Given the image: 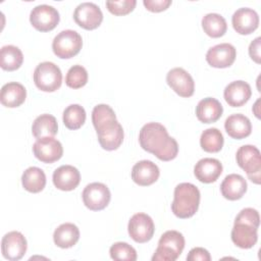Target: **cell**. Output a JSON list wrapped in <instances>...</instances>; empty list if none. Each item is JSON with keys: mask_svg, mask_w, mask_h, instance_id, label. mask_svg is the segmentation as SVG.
<instances>
[{"mask_svg": "<svg viewBox=\"0 0 261 261\" xmlns=\"http://www.w3.org/2000/svg\"><path fill=\"white\" fill-rule=\"evenodd\" d=\"M139 142L145 151L162 161H170L178 153L177 142L169 137L165 126L159 122L146 123L140 130Z\"/></svg>", "mask_w": 261, "mask_h": 261, "instance_id": "1", "label": "cell"}, {"mask_svg": "<svg viewBox=\"0 0 261 261\" xmlns=\"http://www.w3.org/2000/svg\"><path fill=\"white\" fill-rule=\"evenodd\" d=\"M200 191L191 182H181L174 189L171 210L178 218L192 217L199 208Z\"/></svg>", "mask_w": 261, "mask_h": 261, "instance_id": "2", "label": "cell"}, {"mask_svg": "<svg viewBox=\"0 0 261 261\" xmlns=\"http://www.w3.org/2000/svg\"><path fill=\"white\" fill-rule=\"evenodd\" d=\"M185 248V238L177 230H167L159 239L153 261H175Z\"/></svg>", "mask_w": 261, "mask_h": 261, "instance_id": "3", "label": "cell"}, {"mask_svg": "<svg viewBox=\"0 0 261 261\" xmlns=\"http://www.w3.org/2000/svg\"><path fill=\"white\" fill-rule=\"evenodd\" d=\"M238 165L244 169L251 181L261 182V155L257 147L244 145L239 148L236 155Z\"/></svg>", "mask_w": 261, "mask_h": 261, "instance_id": "4", "label": "cell"}, {"mask_svg": "<svg viewBox=\"0 0 261 261\" xmlns=\"http://www.w3.org/2000/svg\"><path fill=\"white\" fill-rule=\"evenodd\" d=\"M34 83L36 87L44 92L58 90L62 83L60 68L53 62L44 61L37 65L34 71Z\"/></svg>", "mask_w": 261, "mask_h": 261, "instance_id": "5", "label": "cell"}, {"mask_svg": "<svg viewBox=\"0 0 261 261\" xmlns=\"http://www.w3.org/2000/svg\"><path fill=\"white\" fill-rule=\"evenodd\" d=\"M83 47L82 36L73 30L61 31L52 42L54 54L62 59H68L75 56Z\"/></svg>", "mask_w": 261, "mask_h": 261, "instance_id": "6", "label": "cell"}, {"mask_svg": "<svg viewBox=\"0 0 261 261\" xmlns=\"http://www.w3.org/2000/svg\"><path fill=\"white\" fill-rule=\"evenodd\" d=\"M85 206L92 211H100L106 208L110 202L111 194L108 187L102 182H92L83 191Z\"/></svg>", "mask_w": 261, "mask_h": 261, "instance_id": "7", "label": "cell"}, {"mask_svg": "<svg viewBox=\"0 0 261 261\" xmlns=\"http://www.w3.org/2000/svg\"><path fill=\"white\" fill-rule=\"evenodd\" d=\"M127 230L129 237L136 243L149 242L155 231V225L153 219L146 213L134 214L127 224Z\"/></svg>", "mask_w": 261, "mask_h": 261, "instance_id": "8", "label": "cell"}, {"mask_svg": "<svg viewBox=\"0 0 261 261\" xmlns=\"http://www.w3.org/2000/svg\"><path fill=\"white\" fill-rule=\"evenodd\" d=\"M60 19L59 12L51 5L41 4L33 8L30 14L32 25L40 32H49L56 28Z\"/></svg>", "mask_w": 261, "mask_h": 261, "instance_id": "9", "label": "cell"}, {"mask_svg": "<svg viewBox=\"0 0 261 261\" xmlns=\"http://www.w3.org/2000/svg\"><path fill=\"white\" fill-rule=\"evenodd\" d=\"M33 152L41 162L53 163L62 157L63 147L57 139L45 137L37 139L33 145Z\"/></svg>", "mask_w": 261, "mask_h": 261, "instance_id": "10", "label": "cell"}, {"mask_svg": "<svg viewBox=\"0 0 261 261\" xmlns=\"http://www.w3.org/2000/svg\"><path fill=\"white\" fill-rule=\"evenodd\" d=\"M73 19L76 24L85 30H95L101 24L103 13L95 3L83 2L74 9Z\"/></svg>", "mask_w": 261, "mask_h": 261, "instance_id": "11", "label": "cell"}, {"mask_svg": "<svg viewBox=\"0 0 261 261\" xmlns=\"http://www.w3.org/2000/svg\"><path fill=\"white\" fill-rule=\"evenodd\" d=\"M100 146L107 151H113L120 147L123 141V128L116 120L107 122L96 128Z\"/></svg>", "mask_w": 261, "mask_h": 261, "instance_id": "12", "label": "cell"}, {"mask_svg": "<svg viewBox=\"0 0 261 261\" xmlns=\"http://www.w3.org/2000/svg\"><path fill=\"white\" fill-rule=\"evenodd\" d=\"M28 244L23 234L12 230L7 232L1 241V252L5 259L10 261L20 260L27 252Z\"/></svg>", "mask_w": 261, "mask_h": 261, "instance_id": "13", "label": "cell"}, {"mask_svg": "<svg viewBox=\"0 0 261 261\" xmlns=\"http://www.w3.org/2000/svg\"><path fill=\"white\" fill-rule=\"evenodd\" d=\"M167 85L180 97L188 98L194 94L195 83L192 75L181 67H174L166 74Z\"/></svg>", "mask_w": 261, "mask_h": 261, "instance_id": "14", "label": "cell"}, {"mask_svg": "<svg viewBox=\"0 0 261 261\" xmlns=\"http://www.w3.org/2000/svg\"><path fill=\"white\" fill-rule=\"evenodd\" d=\"M237 50L229 43H221L211 47L206 53V60L212 67H229L236 60Z\"/></svg>", "mask_w": 261, "mask_h": 261, "instance_id": "15", "label": "cell"}, {"mask_svg": "<svg viewBox=\"0 0 261 261\" xmlns=\"http://www.w3.org/2000/svg\"><path fill=\"white\" fill-rule=\"evenodd\" d=\"M231 23L240 35H250L259 25V15L252 8L242 7L232 14Z\"/></svg>", "mask_w": 261, "mask_h": 261, "instance_id": "16", "label": "cell"}, {"mask_svg": "<svg viewBox=\"0 0 261 261\" xmlns=\"http://www.w3.org/2000/svg\"><path fill=\"white\" fill-rule=\"evenodd\" d=\"M159 175L160 170L158 166L150 160H141L137 162L132 169V179L142 187L153 185L158 179Z\"/></svg>", "mask_w": 261, "mask_h": 261, "instance_id": "17", "label": "cell"}, {"mask_svg": "<svg viewBox=\"0 0 261 261\" xmlns=\"http://www.w3.org/2000/svg\"><path fill=\"white\" fill-rule=\"evenodd\" d=\"M53 184L61 191H72L74 190L80 181L81 174L77 168L72 165H61L53 172Z\"/></svg>", "mask_w": 261, "mask_h": 261, "instance_id": "18", "label": "cell"}, {"mask_svg": "<svg viewBox=\"0 0 261 261\" xmlns=\"http://www.w3.org/2000/svg\"><path fill=\"white\" fill-rule=\"evenodd\" d=\"M252 95L251 87L244 81H234L228 84L223 92L226 103L231 107H241L249 101Z\"/></svg>", "mask_w": 261, "mask_h": 261, "instance_id": "19", "label": "cell"}, {"mask_svg": "<svg viewBox=\"0 0 261 261\" xmlns=\"http://www.w3.org/2000/svg\"><path fill=\"white\" fill-rule=\"evenodd\" d=\"M221 173L222 164L215 158L200 159L194 167V174L196 178L204 184L214 182Z\"/></svg>", "mask_w": 261, "mask_h": 261, "instance_id": "20", "label": "cell"}, {"mask_svg": "<svg viewBox=\"0 0 261 261\" xmlns=\"http://www.w3.org/2000/svg\"><path fill=\"white\" fill-rule=\"evenodd\" d=\"M257 229L258 228L250 224L234 222L230 233L231 241L241 249H250L254 247L258 241Z\"/></svg>", "mask_w": 261, "mask_h": 261, "instance_id": "21", "label": "cell"}, {"mask_svg": "<svg viewBox=\"0 0 261 261\" xmlns=\"http://www.w3.org/2000/svg\"><path fill=\"white\" fill-rule=\"evenodd\" d=\"M223 112L221 103L212 97L202 99L196 107L197 118L203 123H212L217 121Z\"/></svg>", "mask_w": 261, "mask_h": 261, "instance_id": "22", "label": "cell"}, {"mask_svg": "<svg viewBox=\"0 0 261 261\" xmlns=\"http://www.w3.org/2000/svg\"><path fill=\"white\" fill-rule=\"evenodd\" d=\"M247 181L241 174L231 173L226 175L222 180L220 191L225 199L236 201L245 195L247 192Z\"/></svg>", "mask_w": 261, "mask_h": 261, "instance_id": "23", "label": "cell"}, {"mask_svg": "<svg viewBox=\"0 0 261 261\" xmlns=\"http://www.w3.org/2000/svg\"><path fill=\"white\" fill-rule=\"evenodd\" d=\"M227 135L236 140H242L251 135L252 124L250 119L241 113L229 115L224 122Z\"/></svg>", "mask_w": 261, "mask_h": 261, "instance_id": "24", "label": "cell"}, {"mask_svg": "<svg viewBox=\"0 0 261 261\" xmlns=\"http://www.w3.org/2000/svg\"><path fill=\"white\" fill-rule=\"evenodd\" d=\"M27 98L25 88L16 82L5 84L1 88L0 101L3 106L8 108H15L20 106Z\"/></svg>", "mask_w": 261, "mask_h": 261, "instance_id": "25", "label": "cell"}, {"mask_svg": "<svg viewBox=\"0 0 261 261\" xmlns=\"http://www.w3.org/2000/svg\"><path fill=\"white\" fill-rule=\"evenodd\" d=\"M80 240L79 227L70 222L60 224L53 233V241L55 245L62 249L73 247Z\"/></svg>", "mask_w": 261, "mask_h": 261, "instance_id": "26", "label": "cell"}, {"mask_svg": "<svg viewBox=\"0 0 261 261\" xmlns=\"http://www.w3.org/2000/svg\"><path fill=\"white\" fill-rule=\"evenodd\" d=\"M21 184L25 191L30 193H40L46 186L45 172L36 166L29 167L21 175Z\"/></svg>", "mask_w": 261, "mask_h": 261, "instance_id": "27", "label": "cell"}, {"mask_svg": "<svg viewBox=\"0 0 261 261\" xmlns=\"http://www.w3.org/2000/svg\"><path fill=\"white\" fill-rule=\"evenodd\" d=\"M58 132L56 118L51 114H41L33 122L32 133L36 139L53 137Z\"/></svg>", "mask_w": 261, "mask_h": 261, "instance_id": "28", "label": "cell"}, {"mask_svg": "<svg viewBox=\"0 0 261 261\" xmlns=\"http://www.w3.org/2000/svg\"><path fill=\"white\" fill-rule=\"evenodd\" d=\"M23 55L20 49L13 45L3 46L0 50V66L7 71H13L20 67Z\"/></svg>", "mask_w": 261, "mask_h": 261, "instance_id": "29", "label": "cell"}, {"mask_svg": "<svg viewBox=\"0 0 261 261\" xmlns=\"http://www.w3.org/2000/svg\"><path fill=\"white\" fill-rule=\"evenodd\" d=\"M202 28L211 38L222 37L227 30L225 18L218 13H207L202 18Z\"/></svg>", "mask_w": 261, "mask_h": 261, "instance_id": "30", "label": "cell"}, {"mask_svg": "<svg viewBox=\"0 0 261 261\" xmlns=\"http://www.w3.org/2000/svg\"><path fill=\"white\" fill-rule=\"evenodd\" d=\"M224 139L221 132L216 127L205 129L200 137L201 148L208 153H217L223 147Z\"/></svg>", "mask_w": 261, "mask_h": 261, "instance_id": "31", "label": "cell"}, {"mask_svg": "<svg viewBox=\"0 0 261 261\" xmlns=\"http://www.w3.org/2000/svg\"><path fill=\"white\" fill-rule=\"evenodd\" d=\"M63 123L69 129L80 128L86 121L85 108L79 104H71L63 111Z\"/></svg>", "mask_w": 261, "mask_h": 261, "instance_id": "32", "label": "cell"}, {"mask_svg": "<svg viewBox=\"0 0 261 261\" xmlns=\"http://www.w3.org/2000/svg\"><path fill=\"white\" fill-rule=\"evenodd\" d=\"M110 257L113 260L117 261H136L137 260V251L134 247L128 245L127 243L117 242L114 243L109 249Z\"/></svg>", "mask_w": 261, "mask_h": 261, "instance_id": "33", "label": "cell"}, {"mask_svg": "<svg viewBox=\"0 0 261 261\" xmlns=\"http://www.w3.org/2000/svg\"><path fill=\"white\" fill-rule=\"evenodd\" d=\"M88 82V71L82 65L71 66L65 76V84L71 89H80Z\"/></svg>", "mask_w": 261, "mask_h": 261, "instance_id": "34", "label": "cell"}, {"mask_svg": "<svg viewBox=\"0 0 261 261\" xmlns=\"http://www.w3.org/2000/svg\"><path fill=\"white\" fill-rule=\"evenodd\" d=\"M113 120H116V115L114 110L109 105L98 104L94 107L92 111V122L95 129Z\"/></svg>", "mask_w": 261, "mask_h": 261, "instance_id": "35", "label": "cell"}, {"mask_svg": "<svg viewBox=\"0 0 261 261\" xmlns=\"http://www.w3.org/2000/svg\"><path fill=\"white\" fill-rule=\"evenodd\" d=\"M137 5L136 0H114L106 1V7L114 15H125L134 10Z\"/></svg>", "mask_w": 261, "mask_h": 261, "instance_id": "36", "label": "cell"}, {"mask_svg": "<svg viewBox=\"0 0 261 261\" xmlns=\"http://www.w3.org/2000/svg\"><path fill=\"white\" fill-rule=\"evenodd\" d=\"M234 222H242L246 224H250L256 228L259 227L260 224V216L259 212L256 209L253 208H245L240 211V213L237 215Z\"/></svg>", "mask_w": 261, "mask_h": 261, "instance_id": "37", "label": "cell"}, {"mask_svg": "<svg viewBox=\"0 0 261 261\" xmlns=\"http://www.w3.org/2000/svg\"><path fill=\"white\" fill-rule=\"evenodd\" d=\"M171 0H144L143 4L147 10L151 12H161L166 10L170 5Z\"/></svg>", "mask_w": 261, "mask_h": 261, "instance_id": "38", "label": "cell"}, {"mask_svg": "<svg viewBox=\"0 0 261 261\" xmlns=\"http://www.w3.org/2000/svg\"><path fill=\"white\" fill-rule=\"evenodd\" d=\"M187 260L188 261H210L211 256L206 249L202 247H196L189 252L187 256Z\"/></svg>", "mask_w": 261, "mask_h": 261, "instance_id": "39", "label": "cell"}, {"mask_svg": "<svg viewBox=\"0 0 261 261\" xmlns=\"http://www.w3.org/2000/svg\"><path fill=\"white\" fill-rule=\"evenodd\" d=\"M260 41L261 38L257 37L254 41L251 42L250 46H249V55L250 57L256 62V63H260L261 62V55H260Z\"/></svg>", "mask_w": 261, "mask_h": 261, "instance_id": "40", "label": "cell"}]
</instances>
